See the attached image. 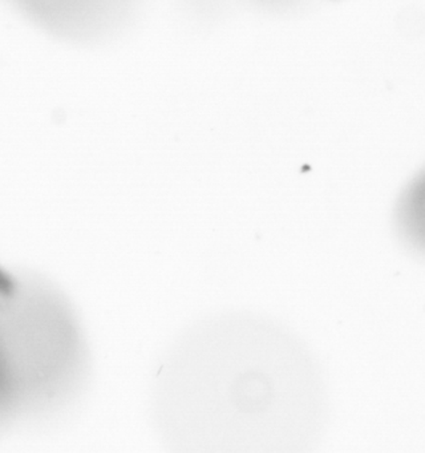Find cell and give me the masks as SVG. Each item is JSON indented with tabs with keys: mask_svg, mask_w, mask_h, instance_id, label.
<instances>
[{
	"mask_svg": "<svg viewBox=\"0 0 425 453\" xmlns=\"http://www.w3.org/2000/svg\"><path fill=\"white\" fill-rule=\"evenodd\" d=\"M16 426H20L18 397L8 365L2 334H0V437Z\"/></svg>",
	"mask_w": 425,
	"mask_h": 453,
	"instance_id": "3957f363",
	"label": "cell"
},
{
	"mask_svg": "<svg viewBox=\"0 0 425 453\" xmlns=\"http://www.w3.org/2000/svg\"><path fill=\"white\" fill-rule=\"evenodd\" d=\"M0 333L20 423H45L71 410L90 372L89 344L71 307L47 294L12 296L0 302Z\"/></svg>",
	"mask_w": 425,
	"mask_h": 453,
	"instance_id": "7a4b0ae2",
	"label": "cell"
},
{
	"mask_svg": "<svg viewBox=\"0 0 425 453\" xmlns=\"http://www.w3.org/2000/svg\"><path fill=\"white\" fill-rule=\"evenodd\" d=\"M153 418L167 453H316L328 386L295 331L247 312L214 315L165 354Z\"/></svg>",
	"mask_w": 425,
	"mask_h": 453,
	"instance_id": "6da1fadb",
	"label": "cell"
}]
</instances>
